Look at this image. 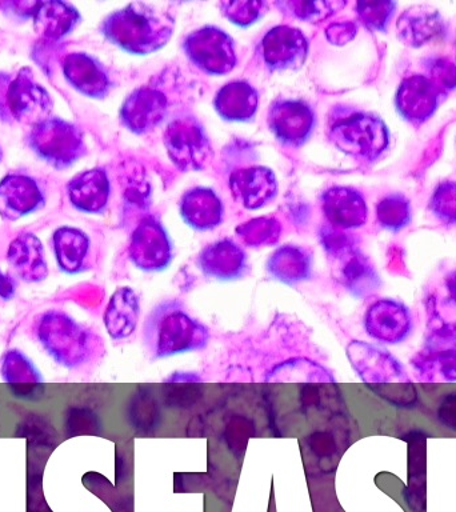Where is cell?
Listing matches in <instances>:
<instances>
[{
	"instance_id": "cell-39",
	"label": "cell",
	"mask_w": 456,
	"mask_h": 512,
	"mask_svg": "<svg viewBox=\"0 0 456 512\" xmlns=\"http://www.w3.org/2000/svg\"><path fill=\"white\" fill-rule=\"evenodd\" d=\"M64 434L67 438L74 436L96 434L100 428L98 416L86 407H70L64 414Z\"/></svg>"
},
{
	"instance_id": "cell-35",
	"label": "cell",
	"mask_w": 456,
	"mask_h": 512,
	"mask_svg": "<svg viewBox=\"0 0 456 512\" xmlns=\"http://www.w3.org/2000/svg\"><path fill=\"white\" fill-rule=\"evenodd\" d=\"M267 382L272 383H334L335 378L326 367L306 358H296L280 363L268 372Z\"/></svg>"
},
{
	"instance_id": "cell-36",
	"label": "cell",
	"mask_w": 456,
	"mask_h": 512,
	"mask_svg": "<svg viewBox=\"0 0 456 512\" xmlns=\"http://www.w3.org/2000/svg\"><path fill=\"white\" fill-rule=\"evenodd\" d=\"M236 234L248 247H268L278 243L282 227L274 218H258L236 228Z\"/></svg>"
},
{
	"instance_id": "cell-37",
	"label": "cell",
	"mask_w": 456,
	"mask_h": 512,
	"mask_svg": "<svg viewBox=\"0 0 456 512\" xmlns=\"http://www.w3.org/2000/svg\"><path fill=\"white\" fill-rule=\"evenodd\" d=\"M27 512H54L43 491V463L40 456L31 455L27 472Z\"/></svg>"
},
{
	"instance_id": "cell-2",
	"label": "cell",
	"mask_w": 456,
	"mask_h": 512,
	"mask_svg": "<svg viewBox=\"0 0 456 512\" xmlns=\"http://www.w3.org/2000/svg\"><path fill=\"white\" fill-rule=\"evenodd\" d=\"M208 342L210 330L178 300L159 303L144 322L143 344L152 360L202 351Z\"/></svg>"
},
{
	"instance_id": "cell-22",
	"label": "cell",
	"mask_w": 456,
	"mask_h": 512,
	"mask_svg": "<svg viewBox=\"0 0 456 512\" xmlns=\"http://www.w3.org/2000/svg\"><path fill=\"white\" fill-rule=\"evenodd\" d=\"M63 71L72 87L90 98H104L111 90V78L106 68L84 52L67 55Z\"/></svg>"
},
{
	"instance_id": "cell-6",
	"label": "cell",
	"mask_w": 456,
	"mask_h": 512,
	"mask_svg": "<svg viewBox=\"0 0 456 512\" xmlns=\"http://www.w3.org/2000/svg\"><path fill=\"white\" fill-rule=\"evenodd\" d=\"M52 102L48 92L36 83L28 68L15 78L0 76V115L23 123L36 124L48 119Z\"/></svg>"
},
{
	"instance_id": "cell-13",
	"label": "cell",
	"mask_w": 456,
	"mask_h": 512,
	"mask_svg": "<svg viewBox=\"0 0 456 512\" xmlns=\"http://www.w3.org/2000/svg\"><path fill=\"white\" fill-rule=\"evenodd\" d=\"M316 123L315 112L303 100L279 99L268 112V126L276 139L300 147L310 139Z\"/></svg>"
},
{
	"instance_id": "cell-10",
	"label": "cell",
	"mask_w": 456,
	"mask_h": 512,
	"mask_svg": "<svg viewBox=\"0 0 456 512\" xmlns=\"http://www.w3.org/2000/svg\"><path fill=\"white\" fill-rule=\"evenodd\" d=\"M191 62L208 75H226L236 66L234 40L218 27L206 26L184 39Z\"/></svg>"
},
{
	"instance_id": "cell-24",
	"label": "cell",
	"mask_w": 456,
	"mask_h": 512,
	"mask_svg": "<svg viewBox=\"0 0 456 512\" xmlns=\"http://www.w3.org/2000/svg\"><path fill=\"white\" fill-rule=\"evenodd\" d=\"M7 262L23 282L39 283L48 276L43 244L35 235L22 234L12 240L7 251Z\"/></svg>"
},
{
	"instance_id": "cell-41",
	"label": "cell",
	"mask_w": 456,
	"mask_h": 512,
	"mask_svg": "<svg viewBox=\"0 0 456 512\" xmlns=\"http://www.w3.org/2000/svg\"><path fill=\"white\" fill-rule=\"evenodd\" d=\"M280 7H288L291 14L296 18L316 22V20L327 19L334 14L338 8H342L344 3L339 2H288L278 3Z\"/></svg>"
},
{
	"instance_id": "cell-11",
	"label": "cell",
	"mask_w": 456,
	"mask_h": 512,
	"mask_svg": "<svg viewBox=\"0 0 456 512\" xmlns=\"http://www.w3.org/2000/svg\"><path fill=\"white\" fill-rule=\"evenodd\" d=\"M128 256L144 272H160L170 267L174 246L166 228L152 216H146L131 235Z\"/></svg>"
},
{
	"instance_id": "cell-42",
	"label": "cell",
	"mask_w": 456,
	"mask_h": 512,
	"mask_svg": "<svg viewBox=\"0 0 456 512\" xmlns=\"http://www.w3.org/2000/svg\"><path fill=\"white\" fill-rule=\"evenodd\" d=\"M359 18L371 30H384L394 14L395 4L391 2H359L356 4Z\"/></svg>"
},
{
	"instance_id": "cell-46",
	"label": "cell",
	"mask_w": 456,
	"mask_h": 512,
	"mask_svg": "<svg viewBox=\"0 0 456 512\" xmlns=\"http://www.w3.org/2000/svg\"><path fill=\"white\" fill-rule=\"evenodd\" d=\"M355 34L356 27L352 23L332 24L327 30V38L335 44L347 43L348 40L354 38Z\"/></svg>"
},
{
	"instance_id": "cell-8",
	"label": "cell",
	"mask_w": 456,
	"mask_h": 512,
	"mask_svg": "<svg viewBox=\"0 0 456 512\" xmlns=\"http://www.w3.org/2000/svg\"><path fill=\"white\" fill-rule=\"evenodd\" d=\"M30 144L46 162L58 168L71 166L86 151L79 128L56 118L32 127Z\"/></svg>"
},
{
	"instance_id": "cell-29",
	"label": "cell",
	"mask_w": 456,
	"mask_h": 512,
	"mask_svg": "<svg viewBox=\"0 0 456 512\" xmlns=\"http://www.w3.org/2000/svg\"><path fill=\"white\" fill-rule=\"evenodd\" d=\"M110 191V180L100 168L84 171L68 184L72 204L88 214H99L106 208Z\"/></svg>"
},
{
	"instance_id": "cell-48",
	"label": "cell",
	"mask_w": 456,
	"mask_h": 512,
	"mask_svg": "<svg viewBox=\"0 0 456 512\" xmlns=\"http://www.w3.org/2000/svg\"><path fill=\"white\" fill-rule=\"evenodd\" d=\"M444 288H446L448 302L456 307V270L444 280Z\"/></svg>"
},
{
	"instance_id": "cell-3",
	"label": "cell",
	"mask_w": 456,
	"mask_h": 512,
	"mask_svg": "<svg viewBox=\"0 0 456 512\" xmlns=\"http://www.w3.org/2000/svg\"><path fill=\"white\" fill-rule=\"evenodd\" d=\"M175 28V18L166 8L131 3L108 15L102 24L104 36L124 51L148 55L166 46Z\"/></svg>"
},
{
	"instance_id": "cell-12",
	"label": "cell",
	"mask_w": 456,
	"mask_h": 512,
	"mask_svg": "<svg viewBox=\"0 0 456 512\" xmlns=\"http://www.w3.org/2000/svg\"><path fill=\"white\" fill-rule=\"evenodd\" d=\"M363 326L371 339L394 346L403 343L411 335L414 320L403 303L394 299H379L368 307Z\"/></svg>"
},
{
	"instance_id": "cell-38",
	"label": "cell",
	"mask_w": 456,
	"mask_h": 512,
	"mask_svg": "<svg viewBox=\"0 0 456 512\" xmlns=\"http://www.w3.org/2000/svg\"><path fill=\"white\" fill-rule=\"evenodd\" d=\"M376 215L383 227L399 230L410 220V203L402 195L387 196L378 204Z\"/></svg>"
},
{
	"instance_id": "cell-27",
	"label": "cell",
	"mask_w": 456,
	"mask_h": 512,
	"mask_svg": "<svg viewBox=\"0 0 456 512\" xmlns=\"http://www.w3.org/2000/svg\"><path fill=\"white\" fill-rule=\"evenodd\" d=\"M312 267L314 258L311 252L295 244L279 247L267 262L268 275L287 286H296L310 280Z\"/></svg>"
},
{
	"instance_id": "cell-18",
	"label": "cell",
	"mask_w": 456,
	"mask_h": 512,
	"mask_svg": "<svg viewBox=\"0 0 456 512\" xmlns=\"http://www.w3.org/2000/svg\"><path fill=\"white\" fill-rule=\"evenodd\" d=\"M198 266L204 276L220 282L242 279L250 270L246 252L231 239L204 247L198 256Z\"/></svg>"
},
{
	"instance_id": "cell-25",
	"label": "cell",
	"mask_w": 456,
	"mask_h": 512,
	"mask_svg": "<svg viewBox=\"0 0 456 512\" xmlns=\"http://www.w3.org/2000/svg\"><path fill=\"white\" fill-rule=\"evenodd\" d=\"M140 300L130 287H120L112 294L104 311L103 323L115 342L130 338L138 327Z\"/></svg>"
},
{
	"instance_id": "cell-15",
	"label": "cell",
	"mask_w": 456,
	"mask_h": 512,
	"mask_svg": "<svg viewBox=\"0 0 456 512\" xmlns=\"http://www.w3.org/2000/svg\"><path fill=\"white\" fill-rule=\"evenodd\" d=\"M0 376L16 399L36 402L46 395L42 371L36 367L34 360L19 348H10L4 352L0 358Z\"/></svg>"
},
{
	"instance_id": "cell-34",
	"label": "cell",
	"mask_w": 456,
	"mask_h": 512,
	"mask_svg": "<svg viewBox=\"0 0 456 512\" xmlns=\"http://www.w3.org/2000/svg\"><path fill=\"white\" fill-rule=\"evenodd\" d=\"M15 438L26 439L31 455H50L58 442V431L51 420L42 414H27L15 428Z\"/></svg>"
},
{
	"instance_id": "cell-16",
	"label": "cell",
	"mask_w": 456,
	"mask_h": 512,
	"mask_svg": "<svg viewBox=\"0 0 456 512\" xmlns=\"http://www.w3.org/2000/svg\"><path fill=\"white\" fill-rule=\"evenodd\" d=\"M167 96L158 88L144 86L128 95L120 110V120L134 134L154 130L166 118Z\"/></svg>"
},
{
	"instance_id": "cell-30",
	"label": "cell",
	"mask_w": 456,
	"mask_h": 512,
	"mask_svg": "<svg viewBox=\"0 0 456 512\" xmlns=\"http://www.w3.org/2000/svg\"><path fill=\"white\" fill-rule=\"evenodd\" d=\"M56 263L64 274L76 275L87 271L90 260L91 242L80 230L62 227L52 238Z\"/></svg>"
},
{
	"instance_id": "cell-28",
	"label": "cell",
	"mask_w": 456,
	"mask_h": 512,
	"mask_svg": "<svg viewBox=\"0 0 456 512\" xmlns=\"http://www.w3.org/2000/svg\"><path fill=\"white\" fill-rule=\"evenodd\" d=\"M184 222L198 231H210L223 219V204L210 188L198 187L186 192L180 202Z\"/></svg>"
},
{
	"instance_id": "cell-20",
	"label": "cell",
	"mask_w": 456,
	"mask_h": 512,
	"mask_svg": "<svg viewBox=\"0 0 456 512\" xmlns=\"http://www.w3.org/2000/svg\"><path fill=\"white\" fill-rule=\"evenodd\" d=\"M442 91L427 76L412 75L404 79L396 94V106L400 114L412 123H423L439 106Z\"/></svg>"
},
{
	"instance_id": "cell-47",
	"label": "cell",
	"mask_w": 456,
	"mask_h": 512,
	"mask_svg": "<svg viewBox=\"0 0 456 512\" xmlns=\"http://www.w3.org/2000/svg\"><path fill=\"white\" fill-rule=\"evenodd\" d=\"M15 292V279L10 274H4L0 270V299L4 300V302H10V300L14 299Z\"/></svg>"
},
{
	"instance_id": "cell-31",
	"label": "cell",
	"mask_w": 456,
	"mask_h": 512,
	"mask_svg": "<svg viewBox=\"0 0 456 512\" xmlns=\"http://www.w3.org/2000/svg\"><path fill=\"white\" fill-rule=\"evenodd\" d=\"M214 106L223 119L248 122L258 111V91L246 82L227 83L216 92Z\"/></svg>"
},
{
	"instance_id": "cell-4",
	"label": "cell",
	"mask_w": 456,
	"mask_h": 512,
	"mask_svg": "<svg viewBox=\"0 0 456 512\" xmlns=\"http://www.w3.org/2000/svg\"><path fill=\"white\" fill-rule=\"evenodd\" d=\"M346 354L362 382L380 398L400 408H412L418 404V391L402 363L390 352L362 340H352Z\"/></svg>"
},
{
	"instance_id": "cell-26",
	"label": "cell",
	"mask_w": 456,
	"mask_h": 512,
	"mask_svg": "<svg viewBox=\"0 0 456 512\" xmlns=\"http://www.w3.org/2000/svg\"><path fill=\"white\" fill-rule=\"evenodd\" d=\"M408 444L407 487L403 498L412 512L426 511V443L422 431L403 436Z\"/></svg>"
},
{
	"instance_id": "cell-1",
	"label": "cell",
	"mask_w": 456,
	"mask_h": 512,
	"mask_svg": "<svg viewBox=\"0 0 456 512\" xmlns=\"http://www.w3.org/2000/svg\"><path fill=\"white\" fill-rule=\"evenodd\" d=\"M32 330L43 351L66 370H80L104 352L103 339L64 311L42 312Z\"/></svg>"
},
{
	"instance_id": "cell-5",
	"label": "cell",
	"mask_w": 456,
	"mask_h": 512,
	"mask_svg": "<svg viewBox=\"0 0 456 512\" xmlns=\"http://www.w3.org/2000/svg\"><path fill=\"white\" fill-rule=\"evenodd\" d=\"M331 142L354 158L375 160L388 146L386 124L371 114L352 112L339 116L328 131Z\"/></svg>"
},
{
	"instance_id": "cell-49",
	"label": "cell",
	"mask_w": 456,
	"mask_h": 512,
	"mask_svg": "<svg viewBox=\"0 0 456 512\" xmlns=\"http://www.w3.org/2000/svg\"><path fill=\"white\" fill-rule=\"evenodd\" d=\"M0 159H2V152H0Z\"/></svg>"
},
{
	"instance_id": "cell-43",
	"label": "cell",
	"mask_w": 456,
	"mask_h": 512,
	"mask_svg": "<svg viewBox=\"0 0 456 512\" xmlns=\"http://www.w3.org/2000/svg\"><path fill=\"white\" fill-rule=\"evenodd\" d=\"M431 207L444 222L456 223V183L440 184L432 198Z\"/></svg>"
},
{
	"instance_id": "cell-44",
	"label": "cell",
	"mask_w": 456,
	"mask_h": 512,
	"mask_svg": "<svg viewBox=\"0 0 456 512\" xmlns=\"http://www.w3.org/2000/svg\"><path fill=\"white\" fill-rule=\"evenodd\" d=\"M435 86L442 92L454 90L456 87V66L446 59L436 60L431 67V78Z\"/></svg>"
},
{
	"instance_id": "cell-40",
	"label": "cell",
	"mask_w": 456,
	"mask_h": 512,
	"mask_svg": "<svg viewBox=\"0 0 456 512\" xmlns=\"http://www.w3.org/2000/svg\"><path fill=\"white\" fill-rule=\"evenodd\" d=\"M220 10L227 19L240 27H248L256 20L262 19L267 12L266 2H222Z\"/></svg>"
},
{
	"instance_id": "cell-32",
	"label": "cell",
	"mask_w": 456,
	"mask_h": 512,
	"mask_svg": "<svg viewBox=\"0 0 456 512\" xmlns=\"http://www.w3.org/2000/svg\"><path fill=\"white\" fill-rule=\"evenodd\" d=\"M443 19L430 6H416L403 12L398 20L400 40L407 46L420 47L442 34Z\"/></svg>"
},
{
	"instance_id": "cell-19",
	"label": "cell",
	"mask_w": 456,
	"mask_h": 512,
	"mask_svg": "<svg viewBox=\"0 0 456 512\" xmlns=\"http://www.w3.org/2000/svg\"><path fill=\"white\" fill-rule=\"evenodd\" d=\"M232 196L247 210H259L271 203L278 194L274 172L266 167L242 168L230 176Z\"/></svg>"
},
{
	"instance_id": "cell-33",
	"label": "cell",
	"mask_w": 456,
	"mask_h": 512,
	"mask_svg": "<svg viewBox=\"0 0 456 512\" xmlns=\"http://www.w3.org/2000/svg\"><path fill=\"white\" fill-rule=\"evenodd\" d=\"M34 16L36 31L50 39H59L70 34L80 20L76 8L62 2L38 3Z\"/></svg>"
},
{
	"instance_id": "cell-23",
	"label": "cell",
	"mask_w": 456,
	"mask_h": 512,
	"mask_svg": "<svg viewBox=\"0 0 456 512\" xmlns=\"http://www.w3.org/2000/svg\"><path fill=\"white\" fill-rule=\"evenodd\" d=\"M43 194L34 179L8 175L0 183V215L15 220L43 206Z\"/></svg>"
},
{
	"instance_id": "cell-14",
	"label": "cell",
	"mask_w": 456,
	"mask_h": 512,
	"mask_svg": "<svg viewBox=\"0 0 456 512\" xmlns=\"http://www.w3.org/2000/svg\"><path fill=\"white\" fill-rule=\"evenodd\" d=\"M260 54L272 71L298 70L306 62L308 40L298 28L276 26L263 36Z\"/></svg>"
},
{
	"instance_id": "cell-45",
	"label": "cell",
	"mask_w": 456,
	"mask_h": 512,
	"mask_svg": "<svg viewBox=\"0 0 456 512\" xmlns=\"http://www.w3.org/2000/svg\"><path fill=\"white\" fill-rule=\"evenodd\" d=\"M436 419L447 430L456 432V390L444 395L440 400Z\"/></svg>"
},
{
	"instance_id": "cell-7",
	"label": "cell",
	"mask_w": 456,
	"mask_h": 512,
	"mask_svg": "<svg viewBox=\"0 0 456 512\" xmlns=\"http://www.w3.org/2000/svg\"><path fill=\"white\" fill-rule=\"evenodd\" d=\"M163 139L172 163L182 171L203 170L214 155L206 131L194 116L172 120Z\"/></svg>"
},
{
	"instance_id": "cell-9",
	"label": "cell",
	"mask_w": 456,
	"mask_h": 512,
	"mask_svg": "<svg viewBox=\"0 0 456 512\" xmlns=\"http://www.w3.org/2000/svg\"><path fill=\"white\" fill-rule=\"evenodd\" d=\"M411 363L424 382H456V324L436 326Z\"/></svg>"
},
{
	"instance_id": "cell-21",
	"label": "cell",
	"mask_w": 456,
	"mask_h": 512,
	"mask_svg": "<svg viewBox=\"0 0 456 512\" xmlns=\"http://www.w3.org/2000/svg\"><path fill=\"white\" fill-rule=\"evenodd\" d=\"M322 207L331 227L351 230L367 220V204L359 191L350 187H332L322 196Z\"/></svg>"
},
{
	"instance_id": "cell-17",
	"label": "cell",
	"mask_w": 456,
	"mask_h": 512,
	"mask_svg": "<svg viewBox=\"0 0 456 512\" xmlns=\"http://www.w3.org/2000/svg\"><path fill=\"white\" fill-rule=\"evenodd\" d=\"M336 282L355 298H367L379 290L380 280L374 266L359 248L352 246L330 256Z\"/></svg>"
}]
</instances>
